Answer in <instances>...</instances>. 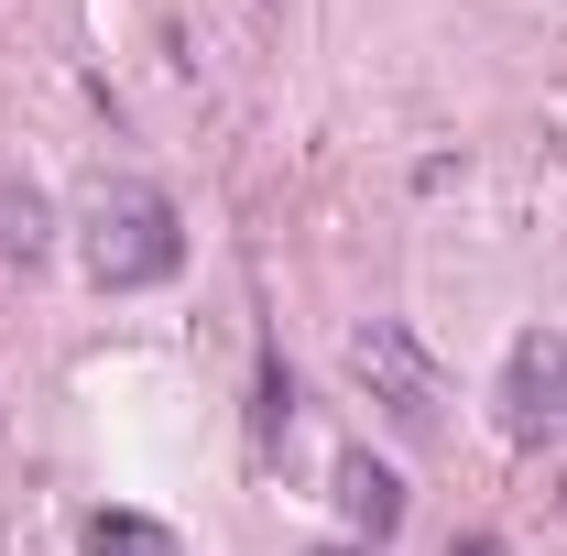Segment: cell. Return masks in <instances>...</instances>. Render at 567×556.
Wrapping results in <instances>:
<instances>
[{"instance_id": "6da1fadb", "label": "cell", "mask_w": 567, "mask_h": 556, "mask_svg": "<svg viewBox=\"0 0 567 556\" xmlns=\"http://www.w3.org/2000/svg\"><path fill=\"white\" fill-rule=\"evenodd\" d=\"M76 262L99 295H142V284H175L186 262V229H175V197L153 175H99L87 208H76Z\"/></svg>"}, {"instance_id": "5b68a950", "label": "cell", "mask_w": 567, "mask_h": 556, "mask_svg": "<svg viewBox=\"0 0 567 556\" xmlns=\"http://www.w3.org/2000/svg\"><path fill=\"white\" fill-rule=\"evenodd\" d=\"M284 436H295V371H284V349H262V371H251V447L284 459Z\"/></svg>"}, {"instance_id": "277c9868", "label": "cell", "mask_w": 567, "mask_h": 556, "mask_svg": "<svg viewBox=\"0 0 567 556\" xmlns=\"http://www.w3.org/2000/svg\"><path fill=\"white\" fill-rule=\"evenodd\" d=\"M339 513H350L360 535H371V546H382V535H393V524H404V481H393V470H382V459H339Z\"/></svg>"}, {"instance_id": "7a4b0ae2", "label": "cell", "mask_w": 567, "mask_h": 556, "mask_svg": "<svg viewBox=\"0 0 567 556\" xmlns=\"http://www.w3.org/2000/svg\"><path fill=\"white\" fill-rule=\"evenodd\" d=\"M350 382L382 404L393 436H436L447 425V382H436V360H425V339L404 317H360L350 328Z\"/></svg>"}, {"instance_id": "3957f363", "label": "cell", "mask_w": 567, "mask_h": 556, "mask_svg": "<svg viewBox=\"0 0 567 556\" xmlns=\"http://www.w3.org/2000/svg\"><path fill=\"white\" fill-rule=\"evenodd\" d=\"M502 425L524 447H567V328H535L502 360Z\"/></svg>"}, {"instance_id": "ba28073f", "label": "cell", "mask_w": 567, "mask_h": 556, "mask_svg": "<svg viewBox=\"0 0 567 556\" xmlns=\"http://www.w3.org/2000/svg\"><path fill=\"white\" fill-rule=\"evenodd\" d=\"M447 556H502V535H458V546H447Z\"/></svg>"}, {"instance_id": "8992f818", "label": "cell", "mask_w": 567, "mask_h": 556, "mask_svg": "<svg viewBox=\"0 0 567 556\" xmlns=\"http://www.w3.org/2000/svg\"><path fill=\"white\" fill-rule=\"evenodd\" d=\"M44 240H55V218H44V197L0 175V262H44Z\"/></svg>"}, {"instance_id": "52a82bcc", "label": "cell", "mask_w": 567, "mask_h": 556, "mask_svg": "<svg viewBox=\"0 0 567 556\" xmlns=\"http://www.w3.org/2000/svg\"><path fill=\"white\" fill-rule=\"evenodd\" d=\"M87 556H186L153 513H87Z\"/></svg>"}, {"instance_id": "9c48e42d", "label": "cell", "mask_w": 567, "mask_h": 556, "mask_svg": "<svg viewBox=\"0 0 567 556\" xmlns=\"http://www.w3.org/2000/svg\"><path fill=\"white\" fill-rule=\"evenodd\" d=\"M317 556H360V546H317Z\"/></svg>"}]
</instances>
